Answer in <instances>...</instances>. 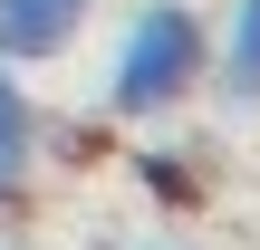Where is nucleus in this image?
Listing matches in <instances>:
<instances>
[{
  "label": "nucleus",
  "mask_w": 260,
  "mask_h": 250,
  "mask_svg": "<svg viewBox=\"0 0 260 250\" xmlns=\"http://www.w3.org/2000/svg\"><path fill=\"white\" fill-rule=\"evenodd\" d=\"M212 67V29L193 0H145L116 39V67H106V116H164L193 96V77Z\"/></svg>",
  "instance_id": "obj_1"
},
{
  "label": "nucleus",
  "mask_w": 260,
  "mask_h": 250,
  "mask_svg": "<svg viewBox=\"0 0 260 250\" xmlns=\"http://www.w3.org/2000/svg\"><path fill=\"white\" fill-rule=\"evenodd\" d=\"M87 19H96V0H0V58H10V67L68 58Z\"/></svg>",
  "instance_id": "obj_2"
},
{
  "label": "nucleus",
  "mask_w": 260,
  "mask_h": 250,
  "mask_svg": "<svg viewBox=\"0 0 260 250\" xmlns=\"http://www.w3.org/2000/svg\"><path fill=\"white\" fill-rule=\"evenodd\" d=\"M29 164H39V106H29V87L10 77V58H0V212L29 193Z\"/></svg>",
  "instance_id": "obj_3"
},
{
  "label": "nucleus",
  "mask_w": 260,
  "mask_h": 250,
  "mask_svg": "<svg viewBox=\"0 0 260 250\" xmlns=\"http://www.w3.org/2000/svg\"><path fill=\"white\" fill-rule=\"evenodd\" d=\"M222 96L232 106H260V0H232V29H222Z\"/></svg>",
  "instance_id": "obj_4"
}]
</instances>
